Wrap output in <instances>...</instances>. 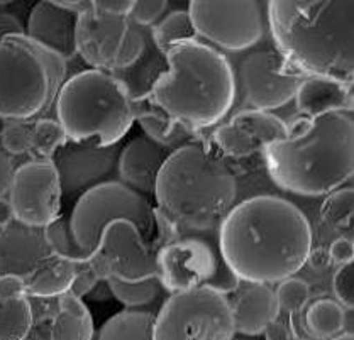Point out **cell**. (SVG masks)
Segmentation results:
<instances>
[{
    "label": "cell",
    "instance_id": "cell-30",
    "mask_svg": "<svg viewBox=\"0 0 354 340\" xmlns=\"http://www.w3.org/2000/svg\"><path fill=\"white\" fill-rule=\"evenodd\" d=\"M107 285L111 288L112 296L120 301L124 307L136 310L151 305L161 292L163 286L158 278H149L139 283H124L119 279H107Z\"/></svg>",
    "mask_w": 354,
    "mask_h": 340
},
{
    "label": "cell",
    "instance_id": "cell-25",
    "mask_svg": "<svg viewBox=\"0 0 354 340\" xmlns=\"http://www.w3.org/2000/svg\"><path fill=\"white\" fill-rule=\"evenodd\" d=\"M59 312L51 327V340H93V319L82 298L70 292L59 296Z\"/></svg>",
    "mask_w": 354,
    "mask_h": 340
},
{
    "label": "cell",
    "instance_id": "cell-7",
    "mask_svg": "<svg viewBox=\"0 0 354 340\" xmlns=\"http://www.w3.org/2000/svg\"><path fill=\"white\" fill-rule=\"evenodd\" d=\"M56 119L68 141L109 147L131 131L134 102L126 86L111 73L85 70L68 78L55 100Z\"/></svg>",
    "mask_w": 354,
    "mask_h": 340
},
{
    "label": "cell",
    "instance_id": "cell-41",
    "mask_svg": "<svg viewBox=\"0 0 354 340\" xmlns=\"http://www.w3.org/2000/svg\"><path fill=\"white\" fill-rule=\"evenodd\" d=\"M14 164L6 154L0 153V198L9 191L10 183H12L14 178Z\"/></svg>",
    "mask_w": 354,
    "mask_h": 340
},
{
    "label": "cell",
    "instance_id": "cell-36",
    "mask_svg": "<svg viewBox=\"0 0 354 340\" xmlns=\"http://www.w3.org/2000/svg\"><path fill=\"white\" fill-rule=\"evenodd\" d=\"M333 290L337 303L344 310L354 307V264H344L336 271L333 278Z\"/></svg>",
    "mask_w": 354,
    "mask_h": 340
},
{
    "label": "cell",
    "instance_id": "cell-38",
    "mask_svg": "<svg viewBox=\"0 0 354 340\" xmlns=\"http://www.w3.org/2000/svg\"><path fill=\"white\" fill-rule=\"evenodd\" d=\"M136 0H93V12L105 16L129 17Z\"/></svg>",
    "mask_w": 354,
    "mask_h": 340
},
{
    "label": "cell",
    "instance_id": "cell-22",
    "mask_svg": "<svg viewBox=\"0 0 354 340\" xmlns=\"http://www.w3.org/2000/svg\"><path fill=\"white\" fill-rule=\"evenodd\" d=\"M295 102L302 117L308 119L330 112H351L353 86L321 78H304L295 93Z\"/></svg>",
    "mask_w": 354,
    "mask_h": 340
},
{
    "label": "cell",
    "instance_id": "cell-19",
    "mask_svg": "<svg viewBox=\"0 0 354 340\" xmlns=\"http://www.w3.org/2000/svg\"><path fill=\"white\" fill-rule=\"evenodd\" d=\"M169 154V151L154 144L146 135L133 139L120 149L118 158L115 169L120 183L142 196L153 195L158 173Z\"/></svg>",
    "mask_w": 354,
    "mask_h": 340
},
{
    "label": "cell",
    "instance_id": "cell-28",
    "mask_svg": "<svg viewBox=\"0 0 354 340\" xmlns=\"http://www.w3.org/2000/svg\"><path fill=\"white\" fill-rule=\"evenodd\" d=\"M149 31H151L153 43L163 53H167L176 44L197 41V34H195L194 24H192L187 10H175V12L168 14L158 24L149 28Z\"/></svg>",
    "mask_w": 354,
    "mask_h": 340
},
{
    "label": "cell",
    "instance_id": "cell-14",
    "mask_svg": "<svg viewBox=\"0 0 354 340\" xmlns=\"http://www.w3.org/2000/svg\"><path fill=\"white\" fill-rule=\"evenodd\" d=\"M86 266L100 279L139 283L158 278L156 251L129 220H114L105 227L99 247Z\"/></svg>",
    "mask_w": 354,
    "mask_h": 340
},
{
    "label": "cell",
    "instance_id": "cell-5",
    "mask_svg": "<svg viewBox=\"0 0 354 340\" xmlns=\"http://www.w3.org/2000/svg\"><path fill=\"white\" fill-rule=\"evenodd\" d=\"M168 71L154 83L148 102L192 131L219 124L236 102V75L229 59L201 41L167 53Z\"/></svg>",
    "mask_w": 354,
    "mask_h": 340
},
{
    "label": "cell",
    "instance_id": "cell-40",
    "mask_svg": "<svg viewBox=\"0 0 354 340\" xmlns=\"http://www.w3.org/2000/svg\"><path fill=\"white\" fill-rule=\"evenodd\" d=\"M329 258L334 261V263L344 264L353 263L354 259V245L353 240L348 239V237H339V239L334 240L329 247Z\"/></svg>",
    "mask_w": 354,
    "mask_h": 340
},
{
    "label": "cell",
    "instance_id": "cell-24",
    "mask_svg": "<svg viewBox=\"0 0 354 340\" xmlns=\"http://www.w3.org/2000/svg\"><path fill=\"white\" fill-rule=\"evenodd\" d=\"M75 274H77V264L53 254L46 256L36 264L31 273L22 276L26 283V296L59 298L70 292Z\"/></svg>",
    "mask_w": 354,
    "mask_h": 340
},
{
    "label": "cell",
    "instance_id": "cell-12",
    "mask_svg": "<svg viewBox=\"0 0 354 340\" xmlns=\"http://www.w3.org/2000/svg\"><path fill=\"white\" fill-rule=\"evenodd\" d=\"M188 16L197 37L231 53L246 51L261 41L265 21L261 3L253 0L239 2H205L195 0L188 6Z\"/></svg>",
    "mask_w": 354,
    "mask_h": 340
},
{
    "label": "cell",
    "instance_id": "cell-34",
    "mask_svg": "<svg viewBox=\"0 0 354 340\" xmlns=\"http://www.w3.org/2000/svg\"><path fill=\"white\" fill-rule=\"evenodd\" d=\"M167 9L168 2H165V0H139V2H134L129 21L138 28L149 29L160 22Z\"/></svg>",
    "mask_w": 354,
    "mask_h": 340
},
{
    "label": "cell",
    "instance_id": "cell-35",
    "mask_svg": "<svg viewBox=\"0 0 354 340\" xmlns=\"http://www.w3.org/2000/svg\"><path fill=\"white\" fill-rule=\"evenodd\" d=\"M2 146L10 154H24L32 149V127L22 122L7 124L2 135Z\"/></svg>",
    "mask_w": 354,
    "mask_h": 340
},
{
    "label": "cell",
    "instance_id": "cell-18",
    "mask_svg": "<svg viewBox=\"0 0 354 340\" xmlns=\"http://www.w3.org/2000/svg\"><path fill=\"white\" fill-rule=\"evenodd\" d=\"M77 14L65 10L56 2H39L29 14L28 31L24 34L34 43L50 49L68 62L77 56Z\"/></svg>",
    "mask_w": 354,
    "mask_h": 340
},
{
    "label": "cell",
    "instance_id": "cell-10",
    "mask_svg": "<svg viewBox=\"0 0 354 340\" xmlns=\"http://www.w3.org/2000/svg\"><path fill=\"white\" fill-rule=\"evenodd\" d=\"M229 300L209 288L173 293L154 315L153 340H232Z\"/></svg>",
    "mask_w": 354,
    "mask_h": 340
},
{
    "label": "cell",
    "instance_id": "cell-15",
    "mask_svg": "<svg viewBox=\"0 0 354 340\" xmlns=\"http://www.w3.org/2000/svg\"><path fill=\"white\" fill-rule=\"evenodd\" d=\"M14 218L24 227L41 229L62 217V187L50 160L31 161L14 171L9 188Z\"/></svg>",
    "mask_w": 354,
    "mask_h": 340
},
{
    "label": "cell",
    "instance_id": "cell-37",
    "mask_svg": "<svg viewBox=\"0 0 354 340\" xmlns=\"http://www.w3.org/2000/svg\"><path fill=\"white\" fill-rule=\"evenodd\" d=\"M26 296V283L16 273L0 276V301H12Z\"/></svg>",
    "mask_w": 354,
    "mask_h": 340
},
{
    "label": "cell",
    "instance_id": "cell-1",
    "mask_svg": "<svg viewBox=\"0 0 354 340\" xmlns=\"http://www.w3.org/2000/svg\"><path fill=\"white\" fill-rule=\"evenodd\" d=\"M217 247L239 281L271 286L292 278L310 259L312 227L295 203L253 196L225 215Z\"/></svg>",
    "mask_w": 354,
    "mask_h": 340
},
{
    "label": "cell",
    "instance_id": "cell-44",
    "mask_svg": "<svg viewBox=\"0 0 354 340\" xmlns=\"http://www.w3.org/2000/svg\"><path fill=\"white\" fill-rule=\"evenodd\" d=\"M59 7H63L65 10L82 16V14L90 12L93 9V0H55Z\"/></svg>",
    "mask_w": 354,
    "mask_h": 340
},
{
    "label": "cell",
    "instance_id": "cell-16",
    "mask_svg": "<svg viewBox=\"0 0 354 340\" xmlns=\"http://www.w3.org/2000/svg\"><path fill=\"white\" fill-rule=\"evenodd\" d=\"M119 153V144L93 147L68 141L50 160L58 171L62 195L73 198L104 183V180L118 168Z\"/></svg>",
    "mask_w": 354,
    "mask_h": 340
},
{
    "label": "cell",
    "instance_id": "cell-49",
    "mask_svg": "<svg viewBox=\"0 0 354 340\" xmlns=\"http://www.w3.org/2000/svg\"><path fill=\"white\" fill-rule=\"evenodd\" d=\"M6 129H7V120L0 117V138H2V135H3V132H6Z\"/></svg>",
    "mask_w": 354,
    "mask_h": 340
},
{
    "label": "cell",
    "instance_id": "cell-2",
    "mask_svg": "<svg viewBox=\"0 0 354 340\" xmlns=\"http://www.w3.org/2000/svg\"><path fill=\"white\" fill-rule=\"evenodd\" d=\"M153 195L154 222L169 240L214 237L236 205L237 183L224 161L192 142L167 158Z\"/></svg>",
    "mask_w": 354,
    "mask_h": 340
},
{
    "label": "cell",
    "instance_id": "cell-48",
    "mask_svg": "<svg viewBox=\"0 0 354 340\" xmlns=\"http://www.w3.org/2000/svg\"><path fill=\"white\" fill-rule=\"evenodd\" d=\"M330 340H353V334H349V332H341V334L336 335V337H333Z\"/></svg>",
    "mask_w": 354,
    "mask_h": 340
},
{
    "label": "cell",
    "instance_id": "cell-21",
    "mask_svg": "<svg viewBox=\"0 0 354 340\" xmlns=\"http://www.w3.org/2000/svg\"><path fill=\"white\" fill-rule=\"evenodd\" d=\"M142 34H145V48H142V53L138 58V62L129 68H126V70L111 73L112 77L118 78L126 86L127 93H129L131 100L134 104L148 100L149 95H151L154 83L168 71L167 55L160 51L156 44L153 43L151 31L142 29Z\"/></svg>",
    "mask_w": 354,
    "mask_h": 340
},
{
    "label": "cell",
    "instance_id": "cell-43",
    "mask_svg": "<svg viewBox=\"0 0 354 340\" xmlns=\"http://www.w3.org/2000/svg\"><path fill=\"white\" fill-rule=\"evenodd\" d=\"M7 34H24L21 21L9 12H0V39Z\"/></svg>",
    "mask_w": 354,
    "mask_h": 340
},
{
    "label": "cell",
    "instance_id": "cell-9",
    "mask_svg": "<svg viewBox=\"0 0 354 340\" xmlns=\"http://www.w3.org/2000/svg\"><path fill=\"white\" fill-rule=\"evenodd\" d=\"M158 279L171 293L209 288L236 293L239 279L222 259L212 237H185L169 240L156 251Z\"/></svg>",
    "mask_w": 354,
    "mask_h": 340
},
{
    "label": "cell",
    "instance_id": "cell-31",
    "mask_svg": "<svg viewBox=\"0 0 354 340\" xmlns=\"http://www.w3.org/2000/svg\"><path fill=\"white\" fill-rule=\"evenodd\" d=\"M66 142L68 138L58 120L39 119L32 126V149L46 161Z\"/></svg>",
    "mask_w": 354,
    "mask_h": 340
},
{
    "label": "cell",
    "instance_id": "cell-23",
    "mask_svg": "<svg viewBox=\"0 0 354 340\" xmlns=\"http://www.w3.org/2000/svg\"><path fill=\"white\" fill-rule=\"evenodd\" d=\"M134 117L145 131L146 138L169 153L194 142L195 131L171 120L148 100L134 104Z\"/></svg>",
    "mask_w": 354,
    "mask_h": 340
},
{
    "label": "cell",
    "instance_id": "cell-32",
    "mask_svg": "<svg viewBox=\"0 0 354 340\" xmlns=\"http://www.w3.org/2000/svg\"><path fill=\"white\" fill-rule=\"evenodd\" d=\"M321 217L326 224L351 227L353 225V190L351 188H341L334 190L333 193L322 203Z\"/></svg>",
    "mask_w": 354,
    "mask_h": 340
},
{
    "label": "cell",
    "instance_id": "cell-29",
    "mask_svg": "<svg viewBox=\"0 0 354 340\" xmlns=\"http://www.w3.org/2000/svg\"><path fill=\"white\" fill-rule=\"evenodd\" d=\"M32 327V308L28 296L0 301V340H24Z\"/></svg>",
    "mask_w": 354,
    "mask_h": 340
},
{
    "label": "cell",
    "instance_id": "cell-47",
    "mask_svg": "<svg viewBox=\"0 0 354 340\" xmlns=\"http://www.w3.org/2000/svg\"><path fill=\"white\" fill-rule=\"evenodd\" d=\"M232 340H266L265 335H243V334H236Z\"/></svg>",
    "mask_w": 354,
    "mask_h": 340
},
{
    "label": "cell",
    "instance_id": "cell-17",
    "mask_svg": "<svg viewBox=\"0 0 354 340\" xmlns=\"http://www.w3.org/2000/svg\"><path fill=\"white\" fill-rule=\"evenodd\" d=\"M288 135V124L273 112L248 111L237 112L234 117L217 127L214 141L229 158H250L261 153L268 144L281 141Z\"/></svg>",
    "mask_w": 354,
    "mask_h": 340
},
{
    "label": "cell",
    "instance_id": "cell-26",
    "mask_svg": "<svg viewBox=\"0 0 354 340\" xmlns=\"http://www.w3.org/2000/svg\"><path fill=\"white\" fill-rule=\"evenodd\" d=\"M153 313L124 310L102 325L93 340H153Z\"/></svg>",
    "mask_w": 354,
    "mask_h": 340
},
{
    "label": "cell",
    "instance_id": "cell-45",
    "mask_svg": "<svg viewBox=\"0 0 354 340\" xmlns=\"http://www.w3.org/2000/svg\"><path fill=\"white\" fill-rule=\"evenodd\" d=\"M14 220V210L9 200L0 198V229H7Z\"/></svg>",
    "mask_w": 354,
    "mask_h": 340
},
{
    "label": "cell",
    "instance_id": "cell-11",
    "mask_svg": "<svg viewBox=\"0 0 354 340\" xmlns=\"http://www.w3.org/2000/svg\"><path fill=\"white\" fill-rule=\"evenodd\" d=\"M75 43L77 55L92 70L115 73L138 62L145 48V34L129 17L105 16L92 9L78 16Z\"/></svg>",
    "mask_w": 354,
    "mask_h": 340
},
{
    "label": "cell",
    "instance_id": "cell-6",
    "mask_svg": "<svg viewBox=\"0 0 354 340\" xmlns=\"http://www.w3.org/2000/svg\"><path fill=\"white\" fill-rule=\"evenodd\" d=\"M153 210L146 196L120 181H104L78 196L70 218L59 217L44 227V243L56 258L86 264L99 247L104 229L114 220H129L148 239L156 224Z\"/></svg>",
    "mask_w": 354,
    "mask_h": 340
},
{
    "label": "cell",
    "instance_id": "cell-46",
    "mask_svg": "<svg viewBox=\"0 0 354 340\" xmlns=\"http://www.w3.org/2000/svg\"><path fill=\"white\" fill-rule=\"evenodd\" d=\"M90 296H92L93 300H107V298H111L112 293L107 285V279H100V281L97 283L95 288L90 292Z\"/></svg>",
    "mask_w": 354,
    "mask_h": 340
},
{
    "label": "cell",
    "instance_id": "cell-8",
    "mask_svg": "<svg viewBox=\"0 0 354 340\" xmlns=\"http://www.w3.org/2000/svg\"><path fill=\"white\" fill-rule=\"evenodd\" d=\"M66 62L26 34L0 39V117L29 120L46 112L66 82Z\"/></svg>",
    "mask_w": 354,
    "mask_h": 340
},
{
    "label": "cell",
    "instance_id": "cell-4",
    "mask_svg": "<svg viewBox=\"0 0 354 340\" xmlns=\"http://www.w3.org/2000/svg\"><path fill=\"white\" fill-rule=\"evenodd\" d=\"M261 153L271 181L281 190L300 196L333 193L353 176V113L300 117L288 126L287 138Z\"/></svg>",
    "mask_w": 354,
    "mask_h": 340
},
{
    "label": "cell",
    "instance_id": "cell-39",
    "mask_svg": "<svg viewBox=\"0 0 354 340\" xmlns=\"http://www.w3.org/2000/svg\"><path fill=\"white\" fill-rule=\"evenodd\" d=\"M99 281H100L99 276L93 273L88 266H85L84 270H80V271L77 270V274H75L73 283H71L70 293L75 294V296H78V298H84V296H86V294H90V292L95 288L97 283Z\"/></svg>",
    "mask_w": 354,
    "mask_h": 340
},
{
    "label": "cell",
    "instance_id": "cell-20",
    "mask_svg": "<svg viewBox=\"0 0 354 340\" xmlns=\"http://www.w3.org/2000/svg\"><path fill=\"white\" fill-rule=\"evenodd\" d=\"M234 300L229 301L236 334L263 335L280 315L273 288L268 285L244 283L243 288H237Z\"/></svg>",
    "mask_w": 354,
    "mask_h": 340
},
{
    "label": "cell",
    "instance_id": "cell-3",
    "mask_svg": "<svg viewBox=\"0 0 354 340\" xmlns=\"http://www.w3.org/2000/svg\"><path fill=\"white\" fill-rule=\"evenodd\" d=\"M266 9L274 49L293 70L353 86V0H273Z\"/></svg>",
    "mask_w": 354,
    "mask_h": 340
},
{
    "label": "cell",
    "instance_id": "cell-42",
    "mask_svg": "<svg viewBox=\"0 0 354 340\" xmlns=\"http://www.w3.org/2000/svg\"><path fill=\"white\" fill-rule=\"evenodd\" d=\"M263 335H265L266 340H308L299 337V335H293L287 328V325L278 322V320L274 323H271Z\"/></svg>",
    "mask_w": 354,
    "mask_h": 340
},
{
    "label": "cell",
    "instance_id": "cell-33",
    "mask_svg": "<svg viewBox=\"0 0 354 340\" xmlns=\"http://www.w3.org/2000/svg\"><path fill=\"white\" fill-rule=\"evenodd\" d=\"M277 301L280 310H285L288 313L300 312L310 300V286L307 281L299 278H287L278 285Z\"/></svg>",
    "mask_w": 354,
    "mask_h": 340
},
{
    "label": "cell",
    "instance_id": "cell-13",
    "mask_svg": "<svg viewBox=\"0 0 354 340\" xmlns=\"http://www.w3.org/2000/svg\"><path fill=\"white\" fill-rule=\"evenodd\" d=\"M236 92L253 111L271 112L290 104L305 77L293 70L277 49L253 51L241 59Z\"/></svg>",
    "mask_w": 354,
    "mask_h": 340
},
{
    "label": "cell",
    "instance_id": "cell-27",
    "mask_svg": "<svg viewBox=\"0 0 354 340\" xmlns=\"http://www.w3.org/2000/svg\"><path fill=\"white\" fill-rule=\"evenodd\" d=\"M344 319L346 310L336 300L322 298L308 307L305 325L312 337L317 340H330L344 332Z\"/></svg>",
    "mask_w": 354,
    "mask_h": 340
}]
</instances>
